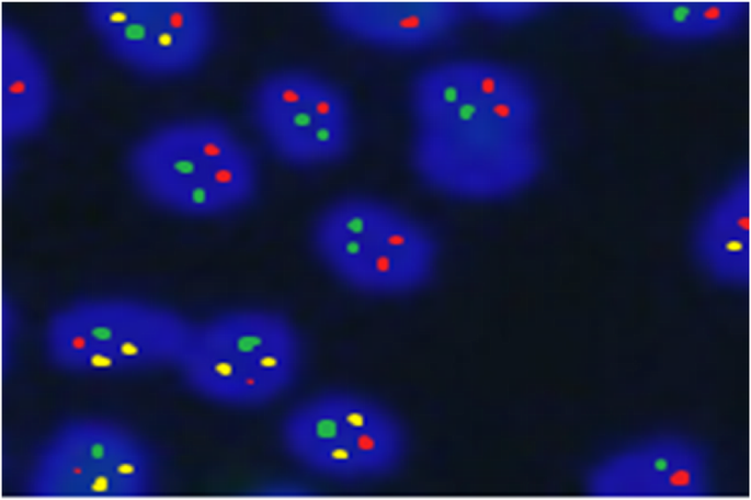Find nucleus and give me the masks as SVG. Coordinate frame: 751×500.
<instances>
[{"label": "nucleus", "instance_id": "nucleus-14", "mask_svg": "<svg viewBox=\"0 0 751 500\" xmlns=\"http://www.w3.org/2000/svg\"><path fill=\"white\" fill-rule=\"evenodd\" d=\"M619 9L638 31L661 39L702 41L736 31L749 12L743 1L621 2Z\"/></svg>", "mask_w": 751, "mask_h": 500}, {"label": "nucleus", "instance_id": "nucleus-6", "mask_svg": "<svg viewBox=\"0 0 751 500\" xmlns=\"http://www.w3.org/2000/svg\"><path fill=\"white\" fill-rule=\"evenodd\" d=\"M194 323L156 304L124 298L86 299L52 315L44 344L60 368L117 373L179 366Z\"/></svg>", "mask_w": 751, "mask_h": 500}, {"label": "nucleus", "instance_id": "nucleus-5", "mask_svg": "<svg viewBox=\"0 0 751 500\" xmlns=\"http://www.w3.org/2000/svg\"><path fill=\"white\" fill-rule=\"evenodd\" d=\"M280 435L304 468L343 482L388 478L409 451L406 427L391 409L345 389L322 390L297 402L283 418Z\"/></svg>", "mask_w": 751, "mask_h": 500}, {"label": "nucleus", "instance_id": "nucleus-3", "mask_svg": "<svg viewBox=\"0 0 751 500\" xmlns=\"http://www.w3.org/2000/svg\"><path fill=\"white\" fill-rule=\"evenodd\" d=\"M310 241L333 276L373 296L416 293L439 266L440 247L431 229L402 207L366 194L325 206L311 224Z\"/></svg>", "mask_w": 751, "mask_h": 500}, {"label": "nucleus", "instance_id": "nucleus-4", "mask_svg": "<svg viewBox=\"0 0 751 500\" xmlns=\"http://www.w3.org/2000/svg\"><path fill=\"white\" fill-rule=\"evenodd\" d=\"M301 364L303 342L292 320L275 310L242 308L194 323L178 367L207 399L258 407L289 390Z\"/></svg>", "mask_w": 751, "mask_h": 500}, {"label": "nucleus", "instance_id": "nucleus-7", "mask_svg": "<svg viewBox=\"0 0 751 500\" xmlns=\"http://www.w3.org/2000/svg\"><path fill=\"white\" fill-rule=\"evenodd\" d=\"M250 115L268 150L294 168L341 161L353 145L349 94L308 68L286 67L264 75L251 91Z\"/></svg>", "mask_w": 751, "mask_h": 500}, {"label": "nucleus", "instance_id": "nucleus-11", "mask_svg": "<svg viewBox=\"0 0 751 500\" xmlns=\"http://www.w3.org/2000/svg\"><path fill=\"white\" fill-rule=\"evenodd\" d=\"M319 11L342 36L397 52L431 47L469 16L467 3L452 1H329L321 2Z\"/></svg>", "mask_w": 751, "mask_h": 500}, {"label": "nucleus", "instance_id": "nucleus-1", "mask_svg": "<svg viewBox=\"0 0 751 500\" xmlns=\"http://www.w3.org/2000/svg\"><path fill=\"white\" fill-rule=\"evenodd\" d=\"M408 105L413 171L442 196L500 201L543 170L541 101L514 66L481 57L432 63L412 76Z\"/></svg>", "mask_w": 751, "mask_h": 500}, {"label": "nucleus", "instance_id": "nucleus-10", "mask_svg": "<svg viewBox=\"0 0 751 500\" xmlns=\"http://www.w3.org/2000/svg\"><path fill=\"white\" fill-rule=\"evenodd\" d=\"M587 492L613 498H698L712 488L708 452L680 435H659L614 452L587 474Z\"/></svg>", "mask_w": 751, "mask_h": 500}, {"label": "nucleus", "instance_id": "nucleus-8", "mask_svg": "<svg viewBox=\"0 0 751 500\" xmlns=\"http://www.w3.org/2000/svg\"><path fill=\"white\" fill-rule=\"evenodd\" d=\"M86 16L112 57L155 76H179L203 64L216 16L205 2H93Z\"/></svg>", "mask_w": 751, "mask_h": 500}, {"label": "nucleus", "instance_id": "nucleus-9", "mask_svg": "<svg viewBox=\"0 0 751 500\" xmlns=\"http://www.w3.org/2000/svg\"><path fill=\"white\" fill-rule=\"evenodd\" d=\"M150 478L149 455L132 435L110 424L77 422L43 448L31 489L41 496H138Z\"/></svg>", "mask_w": 751, "mask_h": 500}, {"label": "nucleus", "instance_id": "nucleus-15", "mask_svg": "<svg viewBox=\"0 0 751 500\" xmlns=\"http://www.w3.org/2000/svg\"><path fill=\"white\" fill-rule=\"evenodd\" d=\"M469 16L499 24L531 20L547 7L544 2H466Z\"/></svg>", "mask_w": 751, "mask_h": 500}, {"label": "nucleus", "instance_id": "nucleus-13", "mask_svg": "<svg viewBox=\"0 0 751 500\" xmlns=\"http://www.w3.org/2000/svg\"><path fill=\"white\" fill-rule=\"evenodd\" d=\"M48 71L34 46L16 30H2L1 127L8 140L35 134L48 118Z\"/></svg>", "mask_w": 751, "mask_h": 500}, {"label": "nucleus", "instance_id": "nucleus-2", "mask_svg": "<svg viewBox=\"0 0 751 500\" xmlns=\"http://www.w3.org/2000/svg\"><path fill=\"white\" fill-rule=\"evenodd\" d=\"M127 167L145 197L183 216L234 213L259 190L254 152L217 118H186L158 127L134 145Z\"/></svg>", "mask_w": 751, "mask_h": 500}, {"label": "nucleus", "instance_id": "nucleus-12", "mask_svg": "<svg viewBox=\"0 0 751 500\" xmlns=\"http://www.w3.org/2000/svg\"><path fill=\"white\" fill-rule=\"evenodd\" d=\"M692 252L718 284L743 287L750 279V180L742 172L702 209L692 229Z\"/></svg>", "mask_w": 751, "mask_h": 500}]
</instances>
